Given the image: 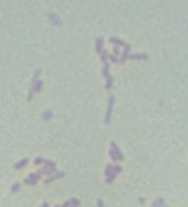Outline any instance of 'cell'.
<instances>
[{"label": "cell", "mask_w": 188, "mask_h": 207, "mask_svg": "<svg viewBox=\"0 0 188 207\" xmlns=\"http://www.w3.org/2000/svg\"><path fill=\"white\" fill-rule=\"evenodd\" d=\"M109 55H111L109 51H103V53L100 55V60H102V64H107V62H109Z\"/></svg>", "instance_id": "13"}, {"label": "cell", "mask_w": 188, "mask_h": 207, "mask_svg": "<svg viewBox=\"0 0 188 207\" xmlns=\"http://www.w3.org/2000/svg\"><path fill=\"white\" fill-rule=\"evenodd\" d=\"M102 75H103V79L111 77V74H109V62L107 64H102Z\"/></svg>", "instance_id": "11"}, {"label": "cell", "mask_w": 188, "mask_h": 207, "mask_svg": "<svg viewBox=\"0 0 188 207\" xmlns=\"http://www.w3.org/2000/svg\"><path fill=\"white\" fill-rule=\"evenodd\" d=\"M106 89L107 90L113 89V77H107V79H106Z\"/></svg>", "instance_id": "20"}, {"label": "cell", "mask_w": 188, "mask_h": 207, "mask_svg": "<svg viewBox=\"0 0 188 207\" xmlns=\"http://www.w3.org/2000/svg\"><path fill=\"white\" fill-rule=\"evenodd\" d=\"M41 179V173H30V175H26V179H25V184H28V187H32V184H38Z\"/></svg>", "instance_id": "4"}, {"label": "cell", "mask_w": 188, "mask_h": 207, "mask_svg": "<svg viewBox=\"0 0 188 207\" xmlns=\"http://www.w3.org/2000/svg\"><path fill=\"white\" fill-rule=\"evenodd\" d=\"M41 74H43V70H34V75H32V81H36L41 77Z\"/></svg>", "instance_id": "19"}, {"label": "cell", "mask_w": 188, "mask_h": 207, "mask_svg": "<svg viewBox=\"0 0 188 207\" xmlns=\"http://www.w3.org/2000/svg\"><path fill=\"white\" fill-rule=\"evenodd\" d=\"M113 108H115V98L109 96V98H107V108H106V117H103V123H106V124L111 123V117H113Z\"/></svg>", "instance_id": "2"}, {"label": "cell", "mask_w": 188, "mask_h": 207, "mask_svg": "<svg viewBox=\"0 0 188 207\" xmlns=\"http://www.w3.org/2000/svg\"><path fill=\"white\" fill-rule=\"evenodd\" d=\"M49 19H51V21H53V23L57 25V26H60V25H62V21H60V17H58V15H55V13H49Z\"/></svg>", "instance_id": "12"}, {"label": "cell", "mask_w": 188, "mask_h": 207, "mask_svg": "<svg viewBox=\"0 0 188 207\" xmlns=\"http://www.w3.org/2000/svg\"><path fill=\"white\" fill-rule=\"evenodd\" d=\"M109 158H111V162H124V153L121 151V147L115 143V141H111L109 143Z\"/></svg>", "instance_id": "1"}, {"label": "cell", "mask_w": 188, "mask_h": 207, "mask_svg": "<svg viewBox=\"0 0 188 207\" xmlns=\"http://www.w3.org/2000/svg\"><path fill=\"white\" fill-rule=\"evenodd\" d=\"M128 60H149V55L147 53H130Z\"/></svg>", "instance_id": "8"}, {"label": "cell", "mask_w": 188, "mask_h": 207, "mask_svg": "<svg viewBox=\"0 0 188 207\" xmlns=\"http://www.w3.org/2000/svg\"><path fill=\"white\" fill-rule=\"evenodd\" d=\"M21 190V183H13L11 184V192H19Z\"/></svg>", "instance_id": "21"}, {"label": "cell", "mask_w": 188, "mask_h": 207, "mask_svg": "<svg viewBox=\"0 0 188 207\" xmlns=\"http://www.w3.org/2000/svg\"><path fill=\"white\" fill-rule=\"evenodd\" d=\"M45 160L47 158H43V156H36V158H34V166H43Z\"/></svg>", "instance_id": "17"}, {"label": "cell", "mask_w": 188, "mask_h": 207, "mask_svg": "<svg viewBox=\"0 0 188 207\" xmlns=\"http://www.w3.org/2000/svg\"><path fill=\"white\" fill-rule=\"evenodd\" d=\"M113 169H115V173L119 175L121 171H122V168H121V164H113Z\"/></svg>", "instance_id": "22"}, {"label": "cell", "mask_w": 188, "mask_h": 207, "mask_svg": "<svg viewBox=\"0 0 188 207\" xmlns=\"http://www.w3.org/2000/svg\"><path fill=\"white\" fill-rule=\"evenodd\" d=\"M57 207H70V202H68V199H66V202H64V203H60V205H57Z\"/></svg>", "instance_id": "24"}, {"label": "cell", "mask_w": 188, "mask_h": 207, "mask_svg": "<svg viewBox=\"0 0 188 207\" xmlns=\"http://www.w3.org/2000/svg\"><path fill=\"white\" fill-rule=\"evenodd\" d=\"M41 168H45L47 175H55V173H57V162H53V160H45V164Z\"/></svg>", "instance_id": "5"}, {"label": "cell", "mask_w": 188, "mask_h": 207, "mask_svg": "<svg viewBox=\"0 0 188 207\" xmlns=\"http://www.w3.org/2000/svg\"><path fill=\"white\" fill-rule=\"evenodd\" d=\"M103 51H106V40H103V38H98V40H96V53L102 55Z\"/></svg>", "instance_id": "9"}, {"label": "cell", "mask_w": 188, "mask_h": 207, "mask_svg": "<svg viewBox=\"0 0 188 207\" xmlns=\"http://www.w3.org/2000/svg\"><path fill=\"white\" fill-rule=\"evenodd\" d=\"M152 207H166V202L162 198H156L154 202H152Z\"/></svg>", "instance_id": "16"}, {"label": "cell", "mask_w": 188, "mask_h": 207, "mask_svg": "<svg viewBox=\"0 0 188 207\" xmlns=\"http://www.w3.org/2000/svg\"><path fill=\"white\" fill-rule=\"evenodd\" d=\"M40 207H49V203H47V202H43V203H41Z\"/></svg>", "instance_id": "25"}, {"label": "cell", "mask_w": 188, "mask_h": 207, "mask_svg": "<svg viewBox=\"0 0 188 207\" xmlns=\"http://www.w3.org/2000/svg\"><path fill=\"white\" fill-rule=\"evenodd\" d=\"M62 177H64V171H57L55 175H47L45 179H43V183H45V184H49V183L57 181V179H62Z\"/></svg>", "instance_id": "7"}, {"label": "cell", "mask_w": 188, "mask_h": 207, "mask_svg": "<svg viewBox=\"0 0 188 207\" xmlns=\"http://www.w3.org/2000/svg\"><path fill=\"white\" fill-rule=\"evenodd\" d=\"M28 164H30V160H28V158H21L19 162L13 164V168H15V169H23L25 166H28Z\"/></svg>", "instance_id": "10"}, {"label": "cell", "mask_w": 188, "mask_h": 207, "mask_svg": "<svg viewBox=\"0 0 188 207\" xmlns=\"http://www.w3.org/2000/svg\"><path fill=\"white\" fill-rule=\"evenodd\" d=\"M41 119H43V120H51V119H53V111H51V109L43 111V115H41Z\"/></svg>", "instance_id": "18"}, {"label": "cell", "mask_w": 188, "mask_h": 207, "mask_svg": "<svg viewBox=\"0 0 188 207\" xmlns=\"http://www.w3.org/2000/svg\"><path fill=\"white\" fill-rule=\"evenodd\" d=\"M68 202H70V207H81V202H79V198H70Z\"/></svg>", "instance_id": "15"}, {"label": "cell", "mask_w": 188, "mask_h": 207, "mask_svg": "<svg viewBox=\"0 0 188 207\" xmlns=\"http://www.w3.org/2000/svg\"><path fill=\"white\" fill-rule=\"evenodd\" d=\"M109 44L113 45V47H121V49H124V45H126L128 41H124V40H121V38H115V36H109Z\"/></svg>", "instance_id": "6"}, {"label": "cell", "mask_w": 188, "mask_h": 207, "mask_svg": "<svg viewBox=\"0 0 188 207\" xmlns=\"http://www.w3.org/2000/svg\"><path fill=\"white\" fill-rule=\"evenodd\" d=\"M103 177H106V183H107V184L115 181L117 173H115V169H113V162H109L107 166H106V171H103Z\"/></svg>", "instance_id": "3"}, {"label": "cell", "mask_w": 188, "mask_h": 207, "mask_svg": "<svg viewBox=\"0 0 188 207\" xmlns=\"http://www.w3.org/2000/svg\"><path fill=\"white\" fill-rule=\"evenodd\" d=\"M109 64H121L119 55H113V53H111V55H109Z\"/></svg>", "instance_id": "14"}, {"label": "cell", "mask_w": 188, "mask_h": 207, "mask_svg": "<svg viewBox=\"0 0 188 207\" xmlns=\"http://www.w3.org/2000/svg\"><path fill=\"white\" fill-rule=\"evenodd\" d=\"M96 205H98V207H106V203H103V199H102V198L96 199Z\"/></svg>", "instance_id": "23"}]
</instances>
